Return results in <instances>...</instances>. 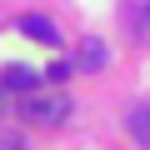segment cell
Listing matches in <instances>:
<instances>
[{"mask_svg":"<svg viewBox=\"0 0 150 150\" xmlns=\"http://www.w3.org/2000/svg\"><path fill=\"white\" fill-rule=\"evenodd\" d=\"M5 85H10V90H35V85H40V75L25 70V65H10V70H5Z\"/></svg>","mask_w":150,"mask_h":150,"instance_id":"3","label":"cell"},{"mask_svg":"<svg viewBox=\"0 0 150 150\" xmlns=\"http://www.w3.org/2000/svg\"><path fill=\"white\" fill-rule=\"evenodd\" d=\"M130 130H135V140L150 150V105H140V110L130 115Z\"/></svg>","mask_w":150,"mask_h":150,"instance_id":"4","label":"cell"},{"mask_svg":"<svg viewBox=\"0 0 150 150\" xmlns=\"http://www.w3.org/2000/svg\"><path fill=\"white\" fill-rule=\"evenodd\" d=\"M20 30H25L30 40H40V45H55V40H60V35H55V25H50L45 15H25V20H20Z\"/></svg>","mask_w":150,"mask_h":150,"instance_id":"2","label":"cell"},{"mask_svg":"<svg viewBox=\"0 0 150 150\" xmlns=\"http://www.w3.org/2000/svg\"><path fill=\"white\" fill-rule=\"evenodd\" d=\"M0 150H20V135L15 130H0Z\"/></svg>","mask_w":150,"mask_h":150,"instance_id":"5","label":"cell"},{"mask_svg":"<svg viewBox=\"0 0 150 150\" xmlns=\"http://www.w3.org/2000/svg\"><path fill=\"white\" fill-rule=\"evenodd\" d=\"M25 115L30 120H40V125H60L65 115H70V95H60V90H30V100H25Z\"/></svg>","mask_w":150,"mask_h":150,"instance_id":"1","label":"cell"}]
</instances>
